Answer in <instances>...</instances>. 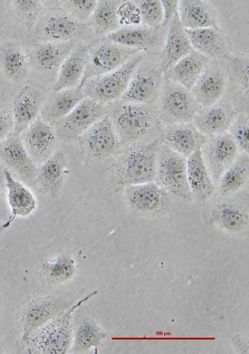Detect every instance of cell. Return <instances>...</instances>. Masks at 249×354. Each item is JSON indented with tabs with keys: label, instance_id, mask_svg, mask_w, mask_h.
<instances>
[{
	"label": "cell",
	"instance_id": "6da1fadb",
	"mask_svg": "<svg viewBox=\"0 0 249 354\" xmlns=\"http://www.w3.org/2000/svg\"><path fill=\"white\" fill-rule=\"evenodd\" d=\"M108 115L121 143L126 145L158 140L163 127L154 104L121 101Z\"/></svg>",
	"mask_w": 249,
	"mask_h": 354
},
{
	"label": "cell",
	"instance_id": "7a4b0ae2",
	"mask_svg": "<svg viewBox=\"0 0 249 354\" xmlns=\"http://www.w3.org/2000/svg\"><path fill=\"white\" fill-rule=\"evenodd\" d=\"M97 292L89 293L66 311L22 337L17 344V352L23 354L65 353L72 339L71 315Z\"/></svg>",
	"mask_w": 249,
	"mask_h": 354
},
{
	"label": "cell",
	"instance_id": "3957f363",
	"mask_svg": "<svg viewBox=\"0 0 249 354\" xmlns=\"http://www.w3.org/2000/svg\"><path fill=\"white\" fill-rule=\"evenodd\" d=\"M159 140L126 145L118 158L119 183L125 187L155 181Z\"/></svg>",
	"mask_w": 249,
	"mask_h": 354
},
{
	"label": "cell",
	"instance_id": "277c9868",
	"mask_svg": "<svg viewBox=\"0 0 249 354\" xmlns=\"http://www.w3.org/2000/svg\"><path fill=\"white\" fill-rule=\"evenodd\" d=\"M74 298L71 294L61 291L24 300L17 314V322L22 331V337L69 308Z\"/></svg>",
	"mask_w": 249,
	"mask_h": 354
},
{
	"label": "cell",
	"instance_id": "5b68a950",
	"mask_svg": "<svg viewBox=\"0 0 249 354\" xmlns=\"http://www.w3.org/2000/svg\"><path fill=\"white\" fill-rule=\"evenodd\" d=\"M154 105L162 126L192 122L200 107L191 90L167 80L164 81Z\"/></svg>",
	"mask_w": 249,
	"mask_h": 354
},
{
	"label": "cell",
	"instance_id": "8992f818",
	"mask_svg": "<svg viewBox=\"0 0 249 354\" xmlns=\"http://www.w3.org/2000/svg\"><path fill=\"white\" fill-rule=\"evenodd\" d=\"M143 60L138 53L118 69L88 81L82 86L85 97L105 105L120 100Z\"/></svg>",
	"mask_w": 249,
	"mask_h": 354
},
{
	"label": "cell",
	"instance_id": "52a82bcc",
	"mask_svg": "<svg viewBox=\"0 0 249 354\" xmlns=\"http://www.w3.org/2000/svg\"><path fill=\"white\" fill-rule=\"evenodd\" d=\"M155 182L171 195L191 201L187 158L160 143L158 153Z\"/></svg>",
	"mask_w": 249,
	"mask_h": 354
},
{
	"label": "cell",
	"instance_id": "ba28073f",
	"mask_svg": "<svg viewBox=\"0 0 249 354\" xmlns=\"http://www.w3.org/2000/svg\"><path fill=\"white\" fill-rule=\"evenodd\" d=\"M140 50L124 47L105 37L89 43L88 63L80 84L110 72L125 64Z\"/></svg>",
	"mask_w": 249,
	"mask_h": 354
},
{
	"label": "cell",
	"instance_id": "9c48e42d",
	"mask_svg": "<svg viewBox=\"0 0 249 354\" xmlns=\"http://www.w3.org/2000/svg\"><path fill=\"white\" fill-rule=\"evenodd\" d=\"M37 29L40 42H63L72 40L87 42L95 37L89 23L73 18L64 11L58 4L57 8L47 15Z\"/></svg>",
	"mask_w": 249,
	"mask_h": 354
},
{
	"label": "cell",
	"instance_id": "30bf717a",
	"mask_svg": "<svg viewBox=\"0 0 249 354\" xmlns=\"http://www.w3.org/2000/svg\"><path fill=\"white\" fill-rule=\"evenodd\" d=\"M124 195L132 212L140 217L162 215L171 205V195L155 181L126 186Z\"/></svg>",
	"mask_w": 249,
	"mask_h": 354
},
{
	"label": "cell",
	"instance_id": "8fae6325",
	"mask_svg": "<svg viewBox=\"0 0 249 354\" xmlns=\"http://www.w3.org/2000/svg\"><path fill=\"white\" fill-rule=\"evenodd\" d=\"M105 105L85 97L70 112L53 124L57 138L64 141L77 139L96 122L107 115Z\"/></svg>",
	"mask_w": 249,
	"mask_h": 354
},
{
	"label": "cell",
	"instance_id": "7c38bea8",
	"mask_svg": "<svg viewBox=\"0 0 249 354\" xmlns=\"http://www.w3.org/2000/svg\"><path fill=\"white\" fill-rule=\"evenodd\" d=\"M77 139L83 154L98 162L116 154L121 144L108 114L93 124Z\"/></svg>",
	"mask_w": 249,
	"mask_h": 354
},
{
	"label": "cell",
	"instance_id": "4fadbf2b",
	"mask_svg": "<svg viewBox=\"0 0 249 354\" xmlns=\"http://www.w3.org/2000/svg\"><path fill=\"white\" fill-rule=\"evenodd\" d=\"M165 72L158 65L143 64L134 71L128 86L120 99L122 102L154 104L165 81Z\"/></svg>",
	"mask_w": 249,
	"mask_h": 354
},
{
	"label": "cell",
	"instance_id": "5bb4252c",
	"mask_svg": "<svg viewBox=\"0 0 249 354\" xmlns=\"http://www.w3.org/2000/svg\"><path fill=\"white\" fill-rule=\"evenodd\" d=\"M200 150L204 162L216 186L222 175L240 153L228 132L206 137Z\"/></svg>",
	"mask_w": 249,
	"mask_h": 354
},
{
	"label": "cell",
	"instance_id": "9a60e30c",
	"mask_svg": "<svg viewBox=\"0 0 249 354\" xmlns=\"http://www.w3.org/2000/svg\"><path fill=\"white\" fill-rule=\"evenodd\" d=\"M0 144V158L3 162L26 183H35L38 168L27 152L21 134L13 130Z\"/></svg>",
	"mask_w": 249,
	"mask_h": 354
},
{
	"label": "cell",
	"instance_id": "2e32d148",
	"mask_svg": "<svg viewBox=\"0 0 249 354\" xmlns=\"http://www.w3.org/2000/svg\"><path fill=\"white\" fill-rule=\"evenodd\" d=\"M24 145L34 162L41 165L56 151L58 139L51 124L38 117L21 134Z\"/></svg>",
	"mask_w": 249,
	"mask_h": 354
},
{
	"label": "cell",
	"instance_id": "e0dca14e",
	"mask_svg": "<svg viewBox=\"0 0 249 354\" xmlns=\"http://www.w3.org/2000/svg\"><path fill=\"white\" fill-rule=\"evenodd\" d=\"M194 50L208 58L228 60L231 56L233 44L231 38L217 27L185 29Z\"/></svg>",
	"mask_w": 249,
	"mask_h": 354
},
{
	"label": "cell",
	"instance_id": "ac0fdd59",
	"mask_svg": "<svg viewBox=\"0 0 249 354\" xmlns=\"http://www.w3.org/2000/svg\"><path fill=\"white\" fill-rule=\"evenodd\" d=\"M206 139L191 122L163 126L159 140L161 144L187 158L200 149Z\"/></svg>",
	"mask_w": 249,
	"mask_h": 354
},
{
	"label": "cell",
	"instance_id": "d6986e66",
	"mask_svg": "<svg viewBox=\"0 0 249 354\" xmlns=\"http://www.w3.org/2000/svg\"><path fill=\"white\" fill-rule=\"evenodd\" d=\"M237 112L230 101L224 98L216 104L200 107L192 123L206 137L227 132Z\"/></svg>",
	"mask_w": 249,
	"mask_h": 354
},
{
	"label": "cell",
	"instance_id": "ffe728a7",
	"mask_svg": "<svg viewBox=\"0 0 249 354\" xmlns=\"http://www.w3.org/2000/svg\"><path fill=\"white\" fill-rule=\"evenodd\" d=\"M44 102V94L40 89L30 85L22 87L13 103V130L21 134L39 117Z\"/></svg>",
	"mask_w": 249,
	"mask_h": 354
},
{
	"label": "cell",
	"instance_id": "44dd1931",
	"mask_svg": "<svg viewBox=\"0 0 249 354\" xmlns=\"http://www.w3.org/2000/svg\"><path fill=\"white\" fill-rule=\"evenodd\" d=\"M160 29H153L146 26H125L119 28L104 37L124 47L153 53L162 44V37Z\"/></svg>",
	"mask_w": 249,
	"mask_h": 354
},
{
	"label": "cell",
	"instance_id": "7402d4cb",
	"mask_svg": "<svg viewBox=\"0 0 249 354\" xmlns=\"http://www.w3.org/2000/svg\"><path fill=\"white\" fill-rule=\"evenodd\" d=\"M79 42H40L32 50L31 60L40 71L55 80L62 64Z\"/></svg>",
	"mask_w": 249,
	"mask_h": 354
},
{
	"label": "cell",
	"instance_id": "603a6c76",
	"mask_svg": "<svg viewBox=\"0 0 249 354\" xmlns=\"http://www.w3.org/2000/svg\"><path fill=\"white\" fill-rule=\"evenodd\" d=\"M227 81L224 72L215 66H207L191 89L201 107L213 106L224 98Z\"/></svg>",
	"mask_w": 249,
	"mask_h": 354
},
{
	"label": "cell",
	"instance_id": "cb8c5ba5",
	"mask_svg": "<svg viewBox=\"0 0 249 354\" xmlns=\"http://www.w3.org/2000/svg\"><path fill=\"white\" fill-rule=\"evenodd\" d=\"M89 43L79 41L62 64L53 87L58 91L79 86L86 69Z\"/></svg>",
	"mask_w": 249,
	"mask_h": 354
},
{
	"label": "cell",
	"instance_id": "d4e9b609",
	"mask_svg": "<svg viewBox=\"0 0 249 354\" xmlns=\"http://www.w3.org/2000/svg\"><path fill=\"white\" fill-rule=\"evenodd\" d=\"M193 50L178 13L168 24L166 40L160 53L159 65L165 73L176 62Z\"/></svg>",
	"mask_w": 249,
	"mask_h": 354
},
{
	"label": "cell",
	"instance_id": "484cf974",
	"mask_svg": "<svg viewBox=\"0 0 249 354\" xmlns=\"http://www.w3.org/2000/svg\"><path fill=\"white\" fill-rule=\"evenodd\" d=\"M209 59L194 50L165 72V80L177 83L191 90L207 66Z\"/></svg>",
	"mask_w": 249,
	"mask_h": 354
},
{
	"label": "cell",
	"instance_id": "4316f807",
	"mask_svg": "<svg viewBox=\"0 0 249 354\" xmlns=\"http://www.w3.org/2000/svg\"><path fill=\"white\" fill-rule=\"evenodd\" d=\"M188 184L193 199L200 202L209 199L213 194L216 185L198 150L187 158Z\"/></svg>",
	"mask_w": 249,
	"mask_h": 354
},
{
	"label": "cell",
	"instance_id": "83f0119b",
	"mask_svg": "<svg viewBox=\"0 0 249 354\" xmlns=\"http://www.w3.org/2000/svg\"><path fill=\"white\" fill-rule=\"evenodd\" d=\"M178 14L185 29L218 27L216 9L203 0H179Z\"/></svg>",
	"mask_w": 249,
	"mask_h": 354
},
{
	"label": "cell",
	"instance_id": "f1b7e54d",
	"mask_svg": "<svg viewBox=\"0 0 249 354\" xmlns=\"http://www.w3.org/2000/svg\"><path fill=\"white\" fill-rule=\"evenodd\" d=\"M54 94L44 102L41 118L53 125L70 112L85 97L83 87H75L54 91Z\"/></svg>",
	"mask_w": 249,
	"mask_h": 354
},
{
	"label": "cell",
	"instance_id": "f546056e",
	"mask_svg": "<svg viewBox=\"0 0 249 354\" xmlns=\"http://www.w3.org/2000/svg\"><path fill=\"white\" fill-rule=\"evenodd\" d=\"M66 160L64 153L56 151L38 169L35 183L48 195L54 197L64 182Z\"/></svg>",
	"mask_w": 249,
	"mask_h": 354
},
{
	"label": "cell",
	"instance_id": "4dcf8cb0",
	"mask_svg": "<svg viewBox=\"0 0 249 354\" xmlns=\"http://www.w3.org/2000/svg\"><path fill=\"white\" fill-rule=\"evenodd\" d=\"M210 222L222 230L234 234H241L248 229L247 210L230 202H222L212 210Z\"/></svg>",
	"mask_w": 249,
	"mask_h": 354
},
{
	"label": "cell",
	"instance_id": "1f68e13d",
	"mask_svg": "<svg viewBox=\"0 0 249 354\" xmlns=\"http://www.w3.org/2000/svg\"><path fill=\"white\" fill-rule=\"evenodd\" d=\"M5 185L8 190V200L11 213L5 222L9 226L18 216H26L36 208V200L31 191L16 179L7 169L4 171Z\"/></svg>",
	"mask_w": 249,
	"mask_h": 354
},
{
	"label": "cell",
	"instance_id": "d6a6232c",
	"mask_svg": "<svg viewBox=\"0 0 249 354\" xmlns=\"http://www.w3.org/2000/svg\"><path fill=\"white\" fill-rule=\"evenodd\" d=\"M249 154L239 153L238 156L220 177L216 188L222 196L233 195L248 184Z\"/></svg>",
	"mask_w": 249,
	"mask_h": 354
},
{
	"label": "cell",
	"instance_id": "836d02e7",
	"mask_svg": "<svg viewBox=\"0 0 249 354\" xmlns=\"http://www.w3.org/2000/svg\"><path fill=\"white\" fill-rule=\"evenodd\" d=\"M74 261L59 255L43 261L36 270V275L43 286L52 287L70 278L74 272Z\"/></svg>",
	"mask_w": 249,
	"mask_h": 354
},
{
	"label": "cell",
	"instance_id": "e575fe53",
	"mask_svg": "<svg viewBox=\"0 0 249 354\" xmlns=\"http://www.w3.org/2000/svg\"><path fill=\"white\" fill-rule=\"evenodd\" d=\"M123 1L113 0L97 1L89 22L95 37H104L120 28L118 11Z\"/></svg>",
	"mask_w": 249,
	"mask_h": 354
},
{
	"label": "cell",
	"instance_id": "d590c367",
	"mask_svg": "<svg viewBox=\"0 0 249 354\" xmlns=\"http://www.w3.org/2000/svg\"><path fill=\"white\" fill-rule=\"evenodd\" d=\"M0 62L6 75L13 80H20L27 75L29 58L17 45L9 43L1 48Z\"/></svg>",
	"mask_w": 249,
	"mask_h": 354
},
{
	"label": "cell",
	"instance_id": "8d00e7d4",
	"mask_svg": "<svg viewBox=\"0 0 249 354\" xmlns=\"http://www.w3.org/2000/svg\"><path fill=\"white\" fill-rule=\"evenodd\" d=\"M107 336V334L91 319H85L78 328L75 348L83 351L94 346L96 348Z\"/></svg>",
	"mask_w": 249,
	"mask_h": 354
},
{
	"label": "cell",
	"instance_id": "74e56055",
	"mask_svg": "<svg viewBox=\"0 0 249 354\" xmlns=\"http://www.w3.org/2000/svg\"><path fill=\"white\" fill-rule=\"evenodd\" d=\"M249 114L237 113L228 131L239 152L248 154H249Z\"/></svg>",
	"mask_w": 249,
	"mask_h": 354
},
{
	"label": "cell",
	"instance_id": "f35d334b",
	"mask_svg": "<svg viewBox=\"0 0 249 354\" xmlns=\"http://www.w3.org/2000/svg\"><path fill=\"white\" fill-rule=\"evenodd\" d=\"M227 60L230 77L231 80L237 84L238 89L237 91H249L248 54L236 56L231 55Z\"/></svg>",
	"mask_w": 249,
	"mask_h": 354
},
{
	"label": "cell",
	"instance_id": "ab89813d",
	"mask_svg": "<svg viewBox=\"0 0 249 354\" xmlns=\"http://www.w3.org/2000/svg\"><path fill=\"white\" fill-rule=\"evenodd\" d=\"M97 3L96 0H67L58 2L60 7L76 20L89 23Z\"/></svg>",
	"mask_w": 249,
	"mask_h": 354
},
{
	"label": "cell",
	"instance_id": "60d3db41",
	"mask_svg": "<svg viewBox=\"0 0 249 354\" xmlns=\"http://www.w3.org/2000/svg\"><path fill=\"white\" fill-rule=\"evenodd\" d=\"M145 26L158 29L161 28L163 20V13L160 0H147L141 3L138 6Z\"/></svg>",
	"mask_w": 249,
	"mask_h": 354
},
{
	"label": "cell",
	"instance_id": "b9f144b4",
	"mask_svg": "<svg viewBox=\"0 0 249 354\" xmlns=\"http://www.w3.org/2000/svg\"><path fill=\"white\" fill-rule=\"evenodd\" d=\"M118 14L120 24L124 23L128 26H135L142 21L138 6L131 2L124 1L119 7Z\"/></svg>",
	"mask_w": 249,
	"mask_h": 354
},
{
	"label": "cell",
	"instance_id": "7bdbcfd3",
	"mask_svg": "<svg viewBox=\"0 0 249 354\" xmlns=\"http://www.w3.org/2000/svg\"><path fill=\"white\" fill-rule=\"evenodd\" d=\"M14 6L24 17L35 19L42 9L41 3L38 0H19L14 1Z\"/></svg>",
	"mask_w": 249,
	"mask_h": 354
},
{
	"label": "cell",
	"instance_id": "ee69618b",
	"mask_svg": "<svg viewBox=\"0 0 249 354\" xmlns=\"http://www.w3.org/2000/svg\"><path fill=\"white\" fill-rule=\"evenodd\" d=\"M163 13V20L161 27L168 25L174 17L178 13L179 0H160Z\"/></svg>",
	"mask_w": 249,
	"mask_h": 354
},
{
	"label": "cell",
	"instance_id": "f6af8a7d",
	"mask_svg": "<svg viewBox=\"0 0 249 354\" xmlns=\"http://www.w3.org/2000/svg\"><path fill=\"white\" fill-rule=\"evenodd\" d=\"M13 130V118L6 112L0 110V143Z\"/></svg>",
	"mask_w": 249,
	"mask_h": 354
},
{
	"label": "cell",
	"instance_id": "bcb514c9",
	"mask_svg": "<svg viewBox=\"0 0 249 354\" xmlns=\"http://www.w3.org/2000/svg\"><path fill=\"white\" fill-rule=\"evenodd\" d=\"M8 352L7 348L0 340V354L8 353Z\"/></svg>",
	"mask_w": 249,
	"mask_h": 354
},
{
	"label": "cell",
	"instance_id": "7dc6e473",
	"mask_svg": "<svg viewBox=\"0 0 249 354\" xmlns=\"http://www.w3.org/2000/svg\"><path fill=\"white\" fill-rule=\"evenodd\" d=\"M3 199L2 191L0 186V210L3 209Z\"/></svg>",
	"mask_w": 249,
	"mask_h": 354
},
{
	"label": "cell",
	"instance_id": "c3c4849f",
	"mask_svg": "<svg viewBox=\"0 0 249 354\" xmlns=\"http://www.w3.org/2000/svg\"><path fill=\"white\" fill-rule=\"evenodd\" d=\"M8 227V226L5 222L2 224H0V235L3 232V231L4 230H5Z\"/></svg>",
	"mask_w": 249,
	"mask_h": 354
},
{
	"label": "cell",
	"instance_id": "681fc988",
	"mask_svg": "<svg viewBox=\"0 0 249 354\" xmlns=\"http://www.w3.org/2000/svg\"><path fill=\"white\" fill-rule=\"evenodd\" d=\"M0 307H1V301H0Z\"/></svg>",
	"mask_w": 249,
	"mask_h": 354
}]
</instances>
